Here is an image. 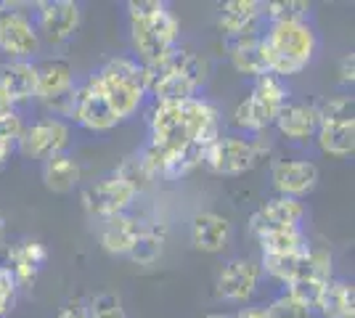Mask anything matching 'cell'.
I'll use <instances>...</instances> for the list:
<instances>
[{"mask_svg":"<svg viewBox=\"0 0 355 318\" xmlns=\"http://www.w3.org/2000/svg\"><path fill=\"white\" fill-rule=\"evenodd\" d=\"M146 88L154 91L159 104H180L193 98L196 88L205 80V64L191 51L173 48L162 59L146 64Z\"/></svg>","mask_w":355,"mask_h":318,"instance_id":"obj_1","label":"cell"},{"mask_svg":"<svg viewBox=\"0 0 355 318\" xmlns=\"http://www.w3.org/2000/svg\"><path fill=\"white\" fill-rule=\"evenodd\" d=\"M130 8V30H133V46L135 51L146 59V64L159 61L173 51V43L178 37V19L164 3L154 0H141V3H128Z\"/></svg>","mask_w":355,"mask_h":318,"instance_id":"obj_2","label":"cell"},{"mask_svg":"<svg viewBox=\"0 0 355 318\" xmlns=\"http://www.w3.org/2000/svg\"><path fill=\"white\" fill-rule=\"evenodd\" d=\"M268 72L276 75H297L308 67L315 51V35L308 21H284L273 24L268 35Z\"/></svg>","mask_w":355,"mask_h":318,"instance_id":"obj_3","label":"cell"},{"mask_svg":"<svg viewBox=\"0 0 355 318\" xmlns=\"http://www.w3.org/2000/svg\"><path fill=\"white\" fill-rule=\"evenodd\" d=\"M90 82L104 96V101L117 114V120H125L141 104V96L146 91V69L130 59H117L109 61Z\"/></svg>","mask_w":355,"mask_h":318,"instance_id":"obj_4","label":"cell"},{"mask_svg":"<svg viewBox=\"0 0 355 318\" xmlns=\"http://www.w3.org/2000/svg\"><path fill=\"white\" fill-rule=\"evenodd\" d=\"M286 104V91L282 80L273 75L257 77V88L247 101L236 106V125L250 127V130H263L270 122H276V114Z\"/></svg>","mask_w":355,"mask_h":318,"instance_id":"obj_5","label":"cell"},{"mask_svg":"<svg viewBox=\"0 0 355 318\" xmlns=\"http://www.w3.org/2000/svg\"><path fill=\"white\" fill-rule=\"evenodd\" d=\"M151 133H154L151 146L159 154H164V157L183 152L189 146H196L186 101H180V104H159V109L154 112V120H151Z\"/></svg>","mask_w":355,"mask_h":318,"instance_id":"obj_6","label":"cell"},{"mask_svg":"<svg viewBox=\"0 0 355 318\" xmlns=\"http://www.w3.org/2000/svg\"><path fill=\"white\" fill-rule=\"evenodd\" d=\"M329 281H331V258L324 249H313L302 258L300 271L289 281V297L297 300L300 305H305V308H311V305H315L321 289Z\"/></svg>","mask_w":355,"mask_h":318,"instance_id":"obj_7","label":"cell"},{"mask_svg":"<svg viewBox=\"0 0 355 318\" xmlns=\"http://www.w3.org/2000/svg\"><path fill=\"white\" fill-rule=\"evenodd\" d=\"M260 159V149L250 141H239V138H218L207 152L205 162L209 170L220 173V175H236L250 170Z\"/></svg>","mask_w":355,"mask_h":318,"instance_id":"obj_8","label":"cell"},{"mask_svg":"<svg viewBox=\"0 0 355 318\" xmlns=\"http://www.w3.org/2000/svg\"><path fill=\"white\" fill-rule=\"evenodd\" d=\"M133 197H135L133 188L114 175V178H106V181L85 188L83 202H85L88 212H93V215H98V218H114V215H122V210L133 202Z\"/></svg>","mask_w":355,"mask_h":318,"instance_id":"obj_9","label":"cell"},{"mask_svg":"<svg viewBox=\"0 0 355 318\" xmlns=\"http://www.w3.org/2000/svg\"><path fill=\"white\" fill-rule=\"evenodd\" d=\"M69 138L67 125L59 120H45L32 125L30 130H21L19 133V149L27 154V157H53L64 149Z\"/></svg>","mask_w":355,"mask_h":318,"instance_id":"obj_10","label":"cell"},{"mask_svg":"<svg viewBox=\"0 0 355 318\" xmlns=\"http://www.w3.org/2000/svg\"><path fill=\"white\" fill-rule=\"evenodd\" d=\"M72 114L77 117L80 125H85L90 130H109L117 125V114L109 109V104L104 101V96L98 93V88L88 82L80 91H74L72 98Z\"/></svg>","mask_w":355,"mask_h":318,"instance_id":"obj_11","label":"cell"},{"mask_svg":"<svg viewBox=\"0 0 355 318\" xmlns=\"http://www.w3.org/2000/svg\"><path fill=\"white\" fill-rule=\"evenodd\" d=\"M302 204L289 197L270 199L268 204H263L260 210L252 215V231L257 236H263L268 231H279V228H297V223L302 220Z\"/></svg>","mask_w":355,"mask_h":318,"instance_id":"obj_12","label":"cell"},{"mask_svg":"<svg viewBox=\"0 0 355 318\" xmlns=\"http://www.w3.org/2000/svg\"><path fill=\"white\" fill-rule=\"evenodd\" d=\"M37 96H43L48 104L64 109V101H69V112H72V69L64 61H53L45 64L43 69H37Z\"/></svg>","mask_w":355,"mask_h":318,"instance_id":"obj_13","label":"cell"},{"mask_svg":"<svg viewBox=\"0 0 355 318\" xmlns=\"http://www.w3.org/2000/svg\"><path fill=\"white\" fill-rule=\"evenodd\" d=\"M80 24V8L72 0H48L40 3V27L45 30V35L59 43L67 40Z\"/></svg>","mask_w":355,"mask_h":318,"instance_id":"obj_14","label":"cell"},{"mask_svg":"<svg viewBox=\"0 0 355 318\" xmlns=\"http://www.w3.org/2000/svg\"><path fill=\"white\" fill-rule=\"evenodd\" d=\"M260 268L250 260H234L228 263L218 276V289L228 300H247L257 287Z\"/></svg>","mask_w":355,"mask_h":318,"instance_id":"obj_15","label":"cell"},{"mask_svg":"<svg viewBox=\"0 0 355 318\" xmlns=\"http://www.w3.org/2000/svg\"><path fill=\"white\" fill-rule=\"evenodd\" d=\"M0 48L14 56H27L37 51V32L21 14L0 16Z\"/></svg>","mask_w":355,"mask_h":318,"instance_id":"obj_16","label":"cell"},{"mask_svg":"<svg viewBox=\"0 0 355 318\" xmlns=\"http://www.w3.org/2000/svg\"><path fill=\"white\" fill-rule=\"evenodd\" d=\"M318 181V167L313 162H279L273 167V183L284 197L308 194Z\"/></svg>","mask_w":355,"mask_h":318,"instance_id":"obj_17","label":"cell"},{"mask_svg":"<svg viewBox=\"0 0 355 318\" xmlns=\"http://www.w3.org/2000/svg\"><path fill=\"white\" fill-rule=\"evenodd\" d=\"M0 93L14 104V101H24L37 96V69L32 64L16 61V64H6L0 69Z\"/></svg>","mask_w":355,"mask_h":318,"instance_id":"obj_18","label":"cell"},{"mask_svg":"<svg viewBox=\"0 0 355 318\" xmlns=\"http://www.w3.org/2000/svg\"><path fill=\"white\" fill-rule=\"evenodd\" d=\"M231 236V226L223 215H215V212H202L193 218L191 226V242L196 249L202 252H220L225 242Z\"/></svg>","mask_w":355,"mask_h":318,"instance_id":"obj_19","label":"cell"},{"mask_svg":"<svg viewBox=\"0 0 355 318\" xmlns=\"http://www.w3.org/2000/svg\"><path fill=\"white\" fill-rule=\"evenodd\" d=\"M141 231H144V226L138 220L128 218V215H114V218H106L104 231H101V244L112 255H130Z\"/></svg>","mask_w":355,"mask_h":318,"instance_id":"obj_20","label":"cell"},{"mask_svg":"<svg viewBox=\"0 0 355 318\" xmlns=\"http://www.w3.org/2000/svg\"><path fill=\"white\" fill-rule=\"evenodd\" d=\"M276 125L286 138H308L318 130V112L308 104H284Z\"/></svg>","mask_w":355,"mask_h":318,"instance_id":"obj_21","label":"cell"},{"mask_svg":"<svg viewBox=\"0 0 355 318\" xmlns=\"http://www.w3.org/2000/svg\"><path fill=\"white\" fill-rule=\"evenodd\" d=\"M231 61H234V67H236L239 72H244V75H270L268 72L266 43L257 40V37H239L236 43L231 46Z\"/></svg>","mask_w":355,"mask_h":318,"instance_id":"obj_22","label":"cell"},{"mask_svg":"<svg viewBox=\"0 0 355 318\" xmlns=\"http://www.w3.org/2000/svg\"><path fill=\"white\" fill-rule=\"evenodd\" d=\"M318 143L331 157H347L355 149V120L318 122Z\"/></svg>","mask_w":355,"mask_h":318,"instance_id":"obj_23","label":"cell"},{"mask_svg":"<svg viewBox=\"0 0 355 318\" xmlns=\"http://www.w3.org/2000/svg\"><path fill=\"white\" fill-rule=\"evenodd\" d=\"M257 16H260V3H254V0H228L223 6L220 27L231 37H244L252 30Z\"/></svg>","mask_w":355,"mask_h":318,"instance_id":"obj_24","label":"cell"},{"mask_svg":"<svg viewBox=\"0 0 355 318\" xmlns=\"http://www.w3.org/2000/svg\"><path fill=\"white\" fill-rule=\"evenodd\" d=\"M315 305L321 308V313L326 318H353V305H355V294L353 287L345 284V281H329Z\"/></svg>","mask_w":355,"mask_h":318,"instance_id":"obj_25","label":"cell"},{"mask_svg":"<svg viewBox=\"0 0 355 318\" xmlns=\"http://www.w3.org/2000/svg\"><path fill=\"white\" fill-rule=\"evenodd\" d=\"M8 258H11V265H14V279H19L21 284H30L35 281V276L40 271V265L45 263L48 258V252H45L43 244L37 242H24L14 247L11 252H8Z\"/></svg>","mask_w":355,"mask_h":318,"instance_id":"obj_26","label":"cell"},{"mask_svg":"<svg viewBox=\"0 0 355 318\" xmlns=\"http://www.w3.org/2000/svg\"><path fill=\"white\" fill-rule=\"evenodd\" d=\"M43 178H45V186H48L51 191H69L74 183L80 181V167L74 165L69 157L53 154V157H48V162H45Z\"/></svg>","mask_w":355,"mask_h":318,"instance_id":"obj_27","label":"cell"},{"mask_svg":"<svg viewBox=\"0 0 355 318\" xmlns=\"http://www.w3.org/2000/svg\"><path fill=\"white\" fill-rule=\"evenodd\" d=\"M260 244H263V255H302V252H308L297 228L268 231L260 236Z\"/></svg>","mask_w":355,"mask_h":318,"instance_id":"obj_28","label":"cell"},{"mask_svg":"<svg viewBox=\"0 0 355 318\" xmlns=\"http://www.w3.org/2000/svg\"><path fill=\"white\" fill-rule=\"evenodd\" d=\"M117 178L119 181H125L130 188H133L135 194L141 191V188H146V183L154 178L151 175V170H148L146 159H144V154H133V157H128L117 170Z\"/></svg>","mask_w":355,"mask_h":318,"instance_id":"obj_29","label":"cell"},{"mask_svg":"<svg viewBox=\"0 0 355 318\" xmlns=\"http://www.w3.org/2000/svg\"><path fill=\"white\" fill-rule=\"evenodd\" d=\"M308 252H302V255H263V265H266V271L273 276V279H279V281H292L300 271V263L305 258Z\"/></svg>","mask_w":355,"mask_h":318,"instance_id":"obj_30","label":"cell"},{"mask_svg":"<svg viewBox=\"0 0 355 318\" xmlns=\"http://www.w3.org/2000/svg\"><path fill=\"white\" fill-rule=\"evenodd\" d=\"M162 252V236L157 233V231H141V236H138V242L135 247L130 249V258L135 263H151V260H157V255Z\"/></svg>","mask_w":355,"mask_h":318,"instance_id":"obj_31","label":"cell"},{"mask_svg":"<svg viewBox=\"0 0 355 318\" xmlns=\"http://www.w3.org/2000/svg\"><path fill=\"white\" fill-rule=\"evenodd\" d=\"M305 3H295V0H276L268 3V16L273 19V24H284V21H305Z\"/></svg>","mask_w":355,"mask_h":318,"instance_id":"obj_32","label":"cell"},{"mask_svg":"<svg viewBox=\"0 0 355 318\" xmlns=\"http://www.w3.org/2000/svg\"><path fill=\"white\" fill-rule=\"evenodd\" d=\"M263 313H266V318H305L308 316V308L286 294V297L273 300V303L268 305V310H263Z\"/></svg>","mask_w":355,"mask_h":318,"instance_id":"obj_33","label":"cell"},{"mask_svg":"<svg viewBox=\"0 0 355 318\" xmlns=\"http://www.w3.org/2000/svg\"><path fill=\"white\" fill-rule=\"evenodd\" d=\"M90 318H125V308L114 294H98L88 308Z\"/></svg>","mask_w":355,"mask_h":318,"instance_id":"obj_34","label":"cell"},{"mask_svg":"<svg viewBox=\"0 0 355 318\" xmlns=\"http://www.w3.org/2000/svg\"><path fill=\"white\" fill-rule=\"evenodd\" d=\"M318 112V122H337V120H353V101L350 98H331L326 101Z\"/></svg>","mask_w":355,"mask_h":318,"instance_id":"obj_35","label":"cell"},{"mask_svg":"<svg viewBox=\"0 0 355 318\" xmlns=\"http://www.w3.org/2000/svg\"><path fill=\"white\" fill-rule=\"evenodd\" d=\"M19 133H21V122H19V117H16L14 112L8 117H0V143L3 141H11L14 143L16 138H19Z\"/></svg>","mask_w":355,"mask_h":318,"instance_id":"obj_36","label":"cell"},{"mask_svg":"<svg viewBox=\"0 0 355 318\" xmlns=\"http://www.w3.org/2000/svg\"><path fill=\"white\" fill-rule=\"evenodd\" d=\"M11 294H14V276L11 271H0V316L8 310Z\"/></svg>","mask_w":355,"mask_h":318,"instance_id":"obj_37","label":"cell"},{"mask_svg":"<svg viewBox=\"0 0 355 318\" xmlns=\"http://www.w3.org/2000/svg\"><path fill=\"white\" fill-rule=\"evenodd\" d=\"M56 318H90L88 305H85V303H80V300H77V303H69V305H67V308H64V310H61L59 316H56Z\"/></svg>","mask_w":355,"mask_h":318,"instance_id":"obj_38","label":"cell"},{"mask_svg":"<svg viewBox=\"0 0 355 318\" xmlns=\"http://www.w3.org/2000/svg\"><path fill=\"white\" fill-rule=\"evenodd\" d=\"M353 72H355V64H353V56H345V61H342V80L345 82H353Z\"/></svg>","mask_w":355,"mask_h":318,"instance_id":"obj_39","label":"cell"},{"mask_svg":"<svg viewBox=\"0 0 355 318\" xmlns=\"http://www.w3.org/2000/svg\"><path fill=\"white\" fill-rule=\"evenodd\" d=\"M236 318H266V313H263L260 308H247V310H241Z\"/></svg>","mask_w":355,"mask_h":318,"instance_id":"obj_40","label":"cell"},{"mask_svg":"<svg viewBox=\"0 0 355 318\" xmlns=\"http://www.w3.org/2000/svg\"><path fill=\"white\" fill-rule=\"evenodd\" d=\"M11 152H14V143H11V141H3V143H0V162H6Z\"/></svg>","mask_w":355,"mask_h":318,"instance_id":"obj_41","label":"cell"},{"mask_svg":"<svg viewBox=\"0 0 355 318\" xmlns=\"http://www.w3.org/2000/svg\"><path fill=\"white\" fill-rule=\"evenodd\" d=\"M11 101H8V98H6V96H3V93H0V117H8V114H11Z\"/></svg>","mask_w":355,"mask_h":318,"instance_id":"obj_42","label":"cell"},{"mask_svg":"<svg viewBox=\"0 0 355 318\" xmlns=\"http://www.w3.org/2000/svg\"><path fill=\"white\" fill-rule=\"evenodd\" d=\"M205 318H225V316H205Z\"/></svg>","mask_w":355,"mask_h":318,"instance_id":"obj_43","label":"cell"},{"mask_svg":"<svg viewBox=\"0 0 355 318\" xmlns=\"http://www.w3.org/2000/svg\"><path fill=\"white\" fill-rule=\"evenodd\" d=\"M0 231H3V218H0Z\"/></svg>","mask_w":355,"mask_h":318,"instance_id":"obj_44","label":"cell"}]
</instances>
